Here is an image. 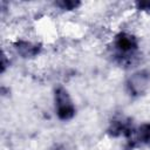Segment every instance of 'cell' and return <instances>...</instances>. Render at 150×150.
Listing matches in <instances>:
<instances>
[{
  "instance_id": "cell-1",
  "label": "cell",
  "mask_w": 150,
  "mask_h": 150,
  "mask_svg": "<svg viewBox=\"0 0 150 150\" xmlns=\"http://www.w3.org/2000/svg\"><path fill=\"white\" fill-rule=\"evenodd\" d=\"M138 52V41L135 35L121 32L112 41V54L115 60L123 66H128L134 62Z\"/></svg>"
},
{
  "instance_id": "cell-2",
  "label": "cell",
  "mask_w": 150,
  "mask_h": 150,
  "mask_svg": "<svg viewBox=\"0 0 150 150\" xmlns=\"http://www.w3.org/2000/svg\"><path fill=\"white\" fill-rule=\"evenodd\" d=\"M54 101H55V109L56 115L60 120L67 121L74 117L75 115V107L73 101L68 94V91L63 87H57L54 91Z\"/></svg>"
},
{
  "instance_id": "cell-3",
  "label": "cell",
  "mask_w": 150,
  "mask_h": 150,
  "mask_svg": "<svg viewBox=\"0 0 150 150\" xmlns=\"http://www.w3.org/2000/svg\"><path fill=\"white\" fill-rule=\"evenodd\" d=\"M135 129L130 122V120H114L111 121L108 132L109 135L117 137V136H123L128 141V146L130 149L136 146L135 143Z\"/></svg>"
},
{
  "instance_id": "cell-4",
  "label": "cell",
  "mask_w": 150,
  "mask_h": 150,
  "mask_svg": "<svg viewBox=\"0 0 150 150\" xmlns=\"http://www.w3.org/2000/svg\"><path fill=\"white\" fill-rule=\"evenodd\" d=\"M149 80H150V75L145 70H139L132 74L127 81V88L130 95L132 96L142 95L149 86Z\"/></svg>"
},
{
  "instance_id": "cell-5",
  "label": "cell",
  "mask_w": 150,
  "mask_h": 150,
  "mask_svg": "<svg viewBox=\"0 0 150 150\" xmlns=\"http://www.w3.org/2000/svg\"><path fill=\"white\" fill-rule=\"evenodd\" d=\"M14 49L16 50V53L19 55H21L22 57H34L36 55L40 54L41 52V45L39 43H33L30 41H26V40H18L13 43Z\"/></svg>"
},
{
  "instance_id": "cell-6",
  "label": "cell",
  "mask_w": 150,
  "mask_h": 150,
  "mask_svg": "<svg viewBox=\"0 0 150 150\" xmlns=\"http://www.w3.org/2000/svg\"><path fill=\"white\" fill-rule=\"evenodd\" d=\"M135 143L136 145L138 143H142L150 146V123L142 124L135 131Z\"/></svg>"
},
{
  "instance_id": "cell-7",
  "label": "cell",
  "mask_w": 150,
  "mask_h": 150,
  "mask_svg": "<svg viewBox=\"0 0 150 150\" xmlns=\"http://www.w3.org/2000/svg\"><path fill=\"white\" fill-rule=\"evenodd\" d=\"M55 5L59 6L61 9L73 11V9H76L81 5V2L80 1H74V0H62V1H57Z\"/></svg>"
},
{
  "instance_id": "cell-8",
  "label": "cell",
  "mask_w": 150,
  "mask_h": 150,
  "mask_svg": "<svg viewBox=\"0 0 150 150\" xmlns=\"http://www.w3.org/2000/svg\"><path fill=\"white\" fill-rule=\"evenodd\" d=\"M136 7L139 11L150 13V0H145V1H137L136 2Z\"/></svg>"
},
{
  "instance_id": "cell-9",
  "label": "cell",
  "mask_w": 150,
  "mask_h": 150,
  "mask_svg": "<svg viewBox=\"0 0 150 150\" xmlns=\"http://www.w3.org/2000/svg\"><path fill=\"white\" fill-rule=\"evenodd\" d=\"M2 61H1V71H4L5 70V68H6V56H5V54H2Z\"/></svg>"
},
{
  "instance_id": "cell-10",
  "label": "cell",
  "mask_w": 150,
  "mask_h": 150,
  "mask_svg": "<svg viewBox=\"0 0 150 150\" xmlns=\"http://www.w3.org/2000/svg\"><path fill=\"white\" fill-rule=\"evenodd\" d=\"M50 150H66V149H64L63 145H54Z\"/></svg>"
}]
</instances>
